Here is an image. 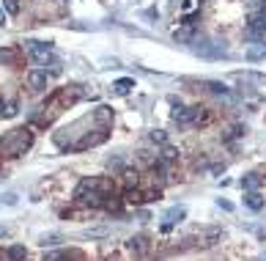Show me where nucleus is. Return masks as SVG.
I'll list each match as a JSON object with an SVG mask.
<instances>
[{"instance_id": "f257e3e1", "label": "nucleus", "mask_w": 266, "mask_h": 261, "mask_svg": "<svg viewBox=\"0 0 266 261\" xmlns=\"http://www.w3.org/2000/svg\"><path fill=\"white\" fill-rule=\"evenodd\" d=\"M30 146H33V132L30 130H14L11 135H8V140L3 143V154L19 157V154H25Z\"/></svg>"}, {"instance_id": "f03ea898", "label": "nucleus", "mask_w": 266, "mask_h": 261, "mask_svg": "<svg viewBox=\"0 0 266 261\" xmlns=\"http://www.w3.org/2000/svg\"><path fill=\"white\" fill-rule=\"evenodd\" d=\"M28 61L30 66H47L53 64V47L50 44H42V42H28Z\"/></svg>"}, {"instance_id": "7ed1b4c3", "label": "nucleus", "mask_w": 266, "mask_h": 261, "mask_svg": "<svg viewBox=\"0 0 266 261\" xmlns=\"http://www.w3.org/2000/svg\"><path fill=\"white\" fill-rule=\"evenodd\" d=\"M173 121L181 124V127L201 124V121H206V110H203V107H181L178 105L176 110H173Z\"/></svg>"}, {"instance_id": "20e7f679", "label": "nucleus", "mask_w": 266, "mask_h": 261, "mask_svg": "<svg viewBox=\"0 0 266 261\" xmlns=\"http://www.w3.org/2000/svg\"><path fill=\"white\" fill-rule=\"evenodd\" d=\"M25 80H28V88H30V91H36V94H39V91H44V88L50 85V74H47V69H44V71H42V69H30Z\"/></svg>"}, {"instance_id": "39448f33", "label": "nucleus", "mask_w": 266, "mask_h": 261, "mask_svg": "<svg viewBox=\"0 0 266 261\" xmlns=\"http://www.w3.org/2000/svg\"><path fill=\"white\" fill-rule=\"evenodd\" d=\"M77 190H99V193H110L112 190V184L107 182V179H99V176H94V179H83V182L77 184Z\"/></svg>"}, {"instance_id": "423d86ee", "label": "nucleus", "mask_w": 266, "mask_h": 261, "mask_svg": "<svg viewBox=\"0 0 266 261\" xmlns=\"http://www.w3.org/2000/svg\"><path fill=\"white\" fill-rule=\"evenodd\" d=\"M105 140H107V132H105V130H99L96 135H85V137H80L77 143H71V148H77V151H83V148L99 146V143H105Z\"/></svg>"}, {"instance_id": "0eeeda50", "label": "nucleus", "mask_w": 266, "mask_h": 261, "mask_svg": "<svg viewBox=\"0 0 266 261\" xmlns=\"http://www.w3.org/2000/svg\"><path fill=\"white\" fill-rule=\"evenodd\" d=\"M192 53L203 55V58H222L225 50L222 44H192Z\"/></svg>"}, {"instance_id": "6e6552de", "label": "nucleus", "mask_w": 266, "mask_h": 261, "mask_svg": "<svg viewBox=\"0 0 266 261\" xmlns=\"http://www.w3.org/2000/svg\"><path fill=\"white\" fill-rule=\"evenodd\" d=\"M184 217H187V209H184V206H173V209H167L165 217H162V220H165V223H162V228L167 231V228H173L176 223H181Z\"/></svg>"}, {"instance_id": "1a4fd4ad", "label": "nucleus", "mask_w": 266, "mask_h": 261, "mask_svg": "<svg viewBox=\"0 0 266 261\" xmlns=\"http://www.w3.org/2000/svg\"><path fill=\"white\" fill-rule=\"evenodd\" d=\"M219 239H222V231H219V228H206L203 234H198V245H201V248H214Z\"/></svg>"}, {"instance_id": "9d476101", "label": "nucleus", "mask_w": 266, "mask_h": 261, "mask_svg": "<svg viewBox=\"0 0 266 261\" xmlns=\"http://www.w3.org/2000/svg\"><path fill=\"white\" fill-rule=\"evenodd\" d=\"M126 248H129L135 256H146V253H148V237H143V234H137V237L126 239Z\"/></svg>"}, {"instance_id": "9b49d317", "label": "nucleus", "mask_w": 266, "mask_h": 261, "mask_svg": "<svg viewBox=\"0 0 266 261\" xmlns=\"http://www.w3.org/2000/svg\"><path fill=\"white\" fill-rule=\"evenodd\" d=\"M244 206L253 209V212H261V209L266 206V201L261 198V193H258V190H250L247 196H244Z\"/></svg>"}, {"instance_id": "f8f14e48", "label": "nucleus", "mask_w": 266, "mask_h": 261, "mask_svg": "<svg viewBox=\"0 0 266 261\" xmlns=\"http://www.w3.org/2000/svg\"><path fill=\"white\" fill-rule=\"evenodd\" d=\"M173 39H176V42H195V25L176 28V30H173Z\"/></svg>"}, {"instance_id": "ddd939ff", "label": "nucleus", "mask_w": 266, "mask_h": 261, "mask_svg": "<svg viewBox=\"0 0 266 261\" xmlns=\"http://www.w3.org/2000/svg\"><path fill=\"white\" fill-rule=\"evenodd\" d=\"M132 88H135V80H129V77H121V80L112 83V94L115 96H126Z\"/></svg>"}, {"instance_id": "4468645a", "label": "nucleus", "mask_w": 266, "mask_h": 261, "mask_svg": "<svg viewBox=\"0 0 266 261\" xmlns=\"http://www.w3.org/2000/svg\"><path fill=\"white\" fill-rule=\"evenodd\" d=\"M266 58V42H255L247 47V61H261Z\"/></svg>"}, {"instance_id": "2eb2a0df", "label": "nucleus", "mask_w": 266, "mask_h": 261, "mask_svg": "<svg viewBox=\"0 0 266 261\" xmlns=\"http://www.w3.org/2000/svg\"><path fill=\"white\" fill-rule=\"evenodd\" d=\"M25 256H28L25 245H11V248L6 250V259L8 261H25Z\"/></svg>"}, {"instance_id": "dca6fc26", "label": "nucleus", "mask_w": 266, "mask_h": 261, "mask_svg": "<svg viewBox=\"0 0 266 261\" xmlns=\"http://www.w3.org/2000/svg\"><path fill=\"white\" fill-rule=\"evenodd\" d=\"M261 184H264V179H261L258 173H247V176L242 179V187H244L247 193H250V190H258Z\"/></svg>"}, {"instance_id": "f3484780", "label": "nucleus", "mask_w": 266, "mask_h": 261, "mask_svg": "<svg viewBox=\"0 0 266 261\" xmlns=\"http://www.w3.org/2000/svg\"><path fill=\"white\" fill-rule=\"evenodd\" d=\"M94 119H96V121H102V124H110V121H112V110H110V107H105V105H102V107H96Z\"/></svg>"}, {"instance_id": "a211bd4d", "label": "nucleus", "mask_w": 266, "mask_h": 261, "mask_svg": "<svg viewBox=\"0 0 266 261\" xmlns=\"http://www.w3.org/2000/svg\"><path fill=\"white\" fill-rule=\"evenodd\" d=\"M206 88L212 91V94H219V96H231V88H228V85H222V83H214V80H209V83H206Z\"/></svg>"}, {"instance_id": "6ab92c4d", "label": "nucleus", "mask_w": 266, "mask_h": 261, "mask_svg": "<svg viewBox=\"0 0 266 261\" xmlns=\"http://www.w3.org/2000/svg\"><path fill=\"white\" fill-rule=\"evenodd\" d=\"M160 160H162V162H176V160H178V151H176L173 146H167V143H165V146H162Z\"/></svg>"}, {"instance_id": "aec40b11", "label": "nucleus", "mask_w": 266, "mask_h": 261, "mask_svg": "<svg viewBox=\"0 0 266 261\" xmlns=\"http://www.w3.org/2000/svg\"><path fill=\"white\" fill-rule=\"evenodd\" d=\"M14 58H17V50H14V47L0 50V64H14Z\"/></svg>"}, {"instance_id": "412c9836", "label": "nucleus", "mask_w": 266, "mask_h": 261, "mask_svg": "<svg viewBox=\"0 0 266 261\" xmlns=\"http://www.w3.org/2000/svg\"><path fill=\"white\" fill-rule=\"evenodd\" d=\"M148 137H151L154 143H160V146H165V143H167V135H165V130H151V135H148Z\"/></svg>"}, {"instance_id": "4be33fe9", "label": "nucleus", "mask_w": 266, "mask_h": 261, "mask_svg": "<svg viewBox=\"0 0 266 261\" xmlns=\"http://www.w3.org/2000/svg\"><path fill=\"white\" fill-rule=\"evenodd\" d=\"M0 113L6 116V119H14V116H17V113H19V110H17V102H8V105H6V107H3V110H0Z\"/></svg>"}, {"instance_id": "5701e85b", "label": "nucleus", "mask_w": 266, "mask_h": 261, "mask_svg": "<svg viewBox=\"0 0 266 261\" xmlns=\"http://www.w3.org/2000/svg\"><path fill=\"white\" fill-rule=\"evenodd\" d=\"M3 8H6V14H17L19 11V0H3Z\"/></svg>"}, {"instance_id": "b1692460", "label": "nucleus", "mask_w": 266, "mask_h": 261, "mask_svg": "<svg viewBox=\"0 0 266 261\" xmlns=\"http://www.w3.org/2000/svg\"><path fill=\"white\" fill-rule=\"evenodd\" d=\"M42 245H44V248H55V245H60V237H58V234H50V237L42 239Z\"/></svg>"}, {"instance_id": "393cba45", "label": "nucleus", "mask_w": 266, "mask_h": 261, "mask_svg": "<svg viewBox=\"0 0 266 261\" xmlns=\"http://www.w3.org/2000/svg\"><path fill=\"white\" fill-rule=\"evenodd\" d=\"M124 182H126V187H135L137 184V171H124Z\"/></svg>"}, {"instance_id": "a878e982", "label": "nucleus", "mask_w": 266, "mask_h": 261, "mask_svg": "<svg viewBox=\"0 0 266 261\" xmlns=\"http://www.w3.org/2000/svg\"><path fill=\"white\" fill-rule=\"evenodd\" d=\"M17 201H19V196H17V193H6V196H3V203H8V206H14Z\"/></svg>"}, {"instance_id": "bb28decb", "label": "nucleus", "mask_w": 266, "mask_h": 261, "mask_svg": "<svg viewBox=\"0 0 266 261\" xmlns=\"http://www.w3.org/2000/svg\"><path fill=\"white\" fill-rule=\"evenodd\" d=\"M140 162H146V165H151V162H154V157L148 154V151H140Z\"/></svg>"}, {"instance_id": "cd10ccee", "label": "nucleus", "mask_w": 266, "mask_h": 261, "mask_svg": "<svg viewBox=\"0 0 266 261\" xmlns=\"http://www.w3.org/2000/svg\"><path fill=\"white\" fill-rule=\"evenodd\" d=\"M217 206H219V209H225V212H231V209H233L231 203H228V201H222V198H219V201H217Z\"/></svg>"}, {"instance_id": "c85d7f7f", "label": "nucleus", "mask_w": 266, "mask_h": 261, "mask_svg": "<svg viewBox=\"0 0 266 261\" xmlns=\"http://www.w3.org/2000/svg\"><path fill=\"white\" fill-rule=\"evenodd\" d=\"M3 25H6V8L0 6V28H3Z\"/></svg>"}, {"instance_id": "c756f323", "label": "nucleus", "mask_w": 266, "mask_h": 261, "mask_svg": "<svg viewBox=\"0 0 266 261\" xmlns=\"http://www.w3.org/2000/svg\"><path fill=\"white\" fill-rule=\"evenodd\" d=\"M0 237H6V228H3V226H0Z\"/></svg>"}, {"instance_id": "7c9ffc66", "label": "nucleus", "mask_w": 266, "mask_h": 261, "mask_svg": "<svg viewBox=\"0 0 266 261\" xmlns=\"http://www.w3.org/2000/svg\"><path fill=\"white\" fill-rule=\"evenodd\" d=\"M0 110H3V96H0Z\"/></svg>"}, {"instance_id": "2f4dec72", "label": "nucleus", "mask_w": 266, "mask_h": 261, "mask_svg": "<svg viewBox=\"0 0 266 261\" xmlns=\"http://www.w3.org/2000/svg\"><path fill=\"white\" fill-rule=\"evenodd\" d=\"M261 261H266V259H261Z\"/></svg>"}]
</instances>
